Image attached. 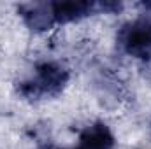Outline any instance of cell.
I'll return each instance as SVG.
<instances>
[{"label": "cell", "mask_w": 151, "mask_h": 149, "mask_svg": "<svg viewBox=\"0 0 151 149\" xmlns=\"http://www.w3.org/2000/svg\"><path fill=\"white\" fill-rule=\"evenodd\" d=\"M70 72L67 67H63L58 62H40L35 67L34 77L19 82L18 91L23 98L39 100L44 97H55L63 91V88L69 84Z\"/></svg>", "instance_id": "6da1fadb"}, {"label": "cell", "mask_w": 151, "mask_h": 149, "mask_svg": "<svg viewBox=\"0 0 151 149\" xmlns=\"http://www.w3.org/2000/svg\"><path fill=\"white\" fill-rule=\"evenodd\" d=\"M119 47L132 58L150 60L151 56V19L141 18L127 23L118 34Z\"/></svg>", "instance_id": "7a4b0ae2"}, {"label": "cell", "mask_w": 151, "mask_h": 149, "mask_svg": "<svg viewBox=\"0 0 151 149\" xmlns=\"http://www.w3.org/2000/svg\"><path fill=\"white\" fill-rule=\"evenodd\" d=\"M77 149H114L116 137L107 123L93 121L79 132Z\"/></svg>", "instance_id": "3957f363"}, {"label": "cell", "mask_w": 151, "mask_h": 149, "mask_svg": "<svg viewBox=\"0 0 151 149\" xmlns=\"http://www.w3.org/2000/svg\"><path fill=\"white\" fill-rule=\"evenodd\" d=\"M19 12L21 18L25 21V25L34 30V32H47L49 28H53L56 25L55 21V14H53V4H46V2H35V4H25L19 5Z\"/></svg>", "instance_id": "277c9868"}, {"label": "cell", "mask_w": 151, "mask_h": 149, "mask_svg": "<svg viewBox=\"0 0 151 149\" xmlns=\"http://www.w3.org/2000/svg\"><path fill=\"white\" fill-rule=\"evenodd\" d=\"M53 4V14L56 25H67L79 21L93 11V4L90 2H79V0H67V2H51Z\"/></svg>", "instance_id": "5b68a950"}, {"label": "cell", "mask_w": 151, "mask_h": 149, "mask_svg": "<svg viewBox=\"0 0 151 149\" xmlns=\"http://www.w3.org/2000/svg\"><path fill=\"white\" fill-rule=\"evenodd\" d=\"M70 149H77V148H70Z\"/></svg>", "instance_id": "8992f818"}]
</instances>
